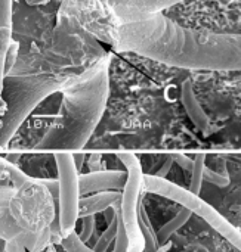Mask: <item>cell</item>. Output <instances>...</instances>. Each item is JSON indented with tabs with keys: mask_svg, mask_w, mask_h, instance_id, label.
I'll list each match as a JSON object with an SVG mask.
<instances>
[{
	"mask_svg": "<svg viewBox=\"0 0 241 252\" xmlns=\"http://www.w3.org/2000/svg\"><path fill=\"white\" fill-rule=\"evenodd\" d=\"M113 47L185 69L240 71L241 66L240 35L188 28L161 12L121 22Z\"/></svg>",
	"mask_w": 241,
	"mask_h": 252,
	"instance_id": "6da1fadb",
	"label": "cell"
},
{
	"mask_svg": "<svg viewBox=\"0 0 241 252\" xmlns=\"http://www.w3.org/2000/svg\"><path fill=\"white\" fill-rule=\"evenodd\" d=\"M110 62L105 53L61 92L59 115L36 145V151L80 152L96 130L110 96Z\"/></svg>",
	"mask_w": 241,
	"mask_h": 252,
	"instance_id": "7a4b0ae2",
	"label": "cell"
},
{
	"mask_svg": "<svg viewBox=\"0 0 241 252\" xmlns=\"http://www.w3.org/2000/svg\"><path fill=\"white\" fill-rule=\"evenodd\" d=\"M105 53L101 43L73 16L56 10V21L50 35L43 40V44L19 53L7 74L83 71Z\"/></svg>",
	"mask_w": 241,
	"mask_h": 252,
	"instance_id": "3957f363",
	"label": "cell"
},
{
	"mask_svg": "<svg viewBox=\"0 0 241 252\" xmlns=\"http://www.w3.org/2000/svg\"><path fill=\"white\" fill-rule=\"evenodd\" d=\"M81 71L4 75L0 106V149L6 148L34 109L50 94L61 93Z\"/></svg>",
	"mask_w": 241,
	"mask_h": 252,
	"instance_id": "277c9868",
	"label": "cell"
},
{
	"mask_svg": "<svg viewBox=\"0 0 241 252\" xmlns=\"http://www.w3.org/2000/svg\"><path fill=\"white\" fill-rule=\"evenodd\" d=\"M142 186L147 192L167 198L193 214H197L200 219H203L209 226L216 230L222 238H225L231 245H234L237 250L241 248V233L240 230L233 226L218 210H215L210 204L203 201L200 195L191 193L188 189H184L178 186L173 182H169L167 179H160L154 174H144L142 177Z\"/></svg>",
	"mask_w": 241,
	"mask_h": 252,
	"instance_id": "5b68a950",
	"label": "cell"
},
{
	"mask_svg": "<svg viewBox=\"0 0 241 252\" xmlns=\"http://www.w3.org/2000/svg\"><path fill=\"white\" fill-rule=\"evenodd\" d=\"M53 159L58 173V229L61 238H64L71 232H76L79 221V171L73 161V152H55Z\"/></svg>",
	"mask_w": 241,
	"mask_h": 252,
	"instance_id": "8992f818",
	"label": "cell"
},
{
	"mask_svg": "<svg viewBox=\"0 0 241 252\" xmlns=\"http://www.w3.org/2000/svg\"><path fill=\"white\" fill-rule=\"evenodd\" d=\"M58 10L73 16L98 41L114 46L120 21L104 0H61Z\"/></svg>",
	"mask_w": 241,
	"mask_h": 252,
	"instance_id": "52a82bcc",
	"label": "cell"
},
{
	"mask_svg": "<svg viewBox=\"0 0 241 252\" xmlns=\"http://www.w3.org/2000/svg\"><path fill=\"white\" fill-rule=\"evenodd\" d=\"M117 158L126 167V174H127L126 183L121 189L120 207H119L120 217L127 236V244L144 242V236L138 221V205L141 202V190L144 189L142 186L144 170L138 157L130 152L117 154Z\"/></svg>",
	"mask_w": 241,
	"mask_h": 252,
	"instance_id": "ba28073f",
	"label": "cell"
},
{
	"mask_svg": "<svg viewBox=\"0 0 241 252\" xmlns=\"http://www.w3.org/2000/svg\"><path fill=\"white\" fill-rule=\"evenodd\" d=\"M114 16L121 22L136 21L178 4L184 0H104Z\"/></svg>",
	"mask_w": 241,
	"mask_h": 252,
	"instance_id": "9c48e42d",
	"label": "cell"
},
{
	"mask_svg": "<svg viewBox=\"0 0 241 252\" xmlns=\"http://www.w3.org/2000/svg\"><path fill=\"white\" fill-rule=\"evenodd\" d=\"M126 171L121 170H101L90 171L86 174H79V189L80 196L105 192V190H119L121 192L126 183Z\"/></svg>",
	"mask_w": 241,
	"mask_h": 252,
	"instance_id": "30bf717a",
	"label": "cell"
},
{
	"mask_svg": "<svg viewBox=\"0 0 241 252\" xmlns=\"http://www.w3.org/2000/svg\"><path fill=\"white\" fill-rule=\"evenodd\" d=\"M181 100L182 105L188 114V118L193 121V124L203 133V134H209L212 131V124H210V118L206 114V111L203 109L201 103L199 102L196 92H194V86H193V80L187 78L184 80L182 86H181Z\"/></svg>",
	"mask_w": 241,
	"mask_h": 252,
	"instance_id": "8fae6325",
	"label": "cell"
},
{
	"mask_svg": "<svg viewBox=\"0 0 241 252\" xmlns=\"http://www.w3.org/2000/svg\"><path fill=\"white\" fill-rule=\"evenodd\" d=\"M121 192L119 190H105V192H96L92 195L80 196L79 201V219L86 216H96L102 211H105L108 207L120 201Z\"/></svg>",
	"mask_w": 241,
	"mask_h": 252,
	"instance_id": "7c38bea8",
	"label": "cell"
},
{
	"mask_svg": "<svg viewBox=\"0 0 241 252\" xmlns=\"http://www.w3.org/2000/svg\"><path fill=\"white\" fill-rule=\"evenodd\" d=\"M0 174H6L12 180V183H13L16 190L30 188L33 185H41V180L31 179L22 170H19L13 162L7 161L6 158H1V157H0Z\"/></svg>",
	"mask_w": 241,
	"mask_h": 252,
	"instance_id": "4fadbf2b",
	"label": "cell"
},
{
	"mask_svg": "<svg viewBox=\"0 0 241 252\" xmlns=\"http://www.w3.org/2000/svg\"><path fill=\"white\" fill-rule=\"evenodd\" d=\"M203 180H207L216 188H227L231 183L230 173L227 168V161L224 158L216 159V167L204 164L203 168Z\"/></svg>",
	"mask_w": 241,
	"mask_h": 252,
	"instance_id": "5bb4252c",
	"label": "cell"
},
{
	"mask_svg": "<svg viewBox=\"0 0 241 252\" xmlns=\"http://www.w3.org/2000/svg\"><path fill=\"white\" fill-rule=\"evenodd\" d=\"M191 216H193V213L191 211H188L187 208H181L179 211H178V214L172 219V220H169L166 224H163L161 227H160V230L157 232V235H156V238H157V242L159 244H166V242H169V239L191 219Z\"/></svg>",
	"mask_w": 241,
	"mask_h": 252,
	"instance_id": "9a60e30c",
	"label": "cell"
},
{
	"mask_svg": "<svg viewBox=\"0 0 241 252\" xmlns=\"http://www.w3.org/2000/svg\"><path fill=\"white\" fill-rule=\"evenodd\" d=\"M138 221H139V227L144 236V251L142 252H156V250L159 248V242L157 238L151 229V224L148 223V217L139 202L138 205Z\"/></svg>",
	"mask_w": 241,
	"mask_h": 252,
	"instance_id": "2e32d148",
	"label": "cell"
},
{
	"mask_svg": "<svg viewBox=\"0 0 241 252\" xmlns=\"http://www.w3.org/2000/svg\"><path fill=\"white\" fill-rule=\"evenodd\" d=\"M117 219H119V211L107 221V229L102 232V235L98 238V241L93 245L95 252H107L110 250L111 244L116 239V232H117Z\"/></svg>",
	"mask_w": 241,
	"mask_h": 252,
	"instance_id": "e0dca14e",
	"label": "cell"
},
{
	"mask_svg": "<svg viewBox=\"0 0 241 252\" xmlns=\"http://www.w3.org/2000/svg\"><path fill=\"white\" fill-rule=\"evenodd\" d=\"M206 154H197L193 159V168H191V180L188 190L194 195H200L201 186H203V168H204Z\"/></svg>",
	"mask_w": 241,
	"mask_h": 252,
	"instance_id": "ac0fdd59",
	"label": "cell"
},
{
	"mask_svg": "<svg viewBox=\"0 0 241 252\" xmlns=\"http://www.w3.org/2000/svg\"><path fill=\"white\" fill-rule=\"evenodd\" d=\"M12 38V28L10 27H0V106H1V90H3V80L6 75L4 71V55L7 44Z\"/></svg>",
	"mask_w": 241,
	"mask_h": 252,
	"instance_id": "d6986e66",
	"label": "cell"
},
{
	"mask_svg": "<svg viewBox=\"0 0 241 252\" xmlns=\"http://www.w3.org/2000/svg\"><path fill=\"white\" fill-rule=\"evenodd\" d=\"M61 247L65 252H95L92 248L87 247V244L81 242L76 232H71L70 235L61 238Z\"/></svg>",
	"mask_w": 241,
	"mask_h": 252,
	"instance_id": "ffe728a7",
	"label": "cell"
},
{
	"mask_svg": "<svg viewBox=\"0 0 241 252\" xmlns=\"http://www.w3.org/2000/svg\"><path fill=\"white\" fill-rule=\"evenodd\" d=\"M81 230L80 233L77 235L80 238L81 242L87 244L90 241V238L93 236L95 233V229H96V219L95 216H86V217H81Z\"/></svg>",
	"mask_w": 241,
	"mask_h": 252,
	"instance_id": "44dd1931",
	"label": "cell"
},
{
	"mask_svg": "<svg viewBox=\"0 0 241 252\" xmlns=\"http://www.w3.org/2000/svg\"><path fill=\"white\" fill-rule=\"evenodd\" d=\"M15 0H0V27H10L13 24Z\"/></svg>",
	"mask_w": 241,
	"mask_h": 252,
	"instance_id": "7402d4cb",
	"label": "cell"
},
{
	"mask_svg": "<svg viewBox=\"0 0 241 252\" xmlns=\"http://www.w3.org/2000/svg\"><path fill=\"white\" fill-rule=\"evenodd\" d=\"M19 47H21L19 46V41L12 37L10 41H9V44H7L6 55H4V71H6V74L12 69V66L16 62V58L19 55Z\"/></svg>",
	"mask_w": 241,
	"mask_h": 252,
	"instance_id": "603a6c76",
	"label": "cell"
},
{
	"mask_svg": "<svg viewBox=\"0 0 241 252\" xmlns=\"http://www.w3.org/2000/svg\"><path fill=\"white\" fill-rule=\"evenodd\" d=\"M114 251L113 252H126L127 250V236H126V230L120 217V211H119V219H117V232H116V239H114Z\"/></svg>",
	"mask_w": 241,
	"mask_h": 252,
	"instance_id": "cb8c5ba5",
	"label": "cell"
},
{
	"mask_svg": "<svg viewBox=\"0 0 241 252\" xmlns=\"http://www.w3.org/2000/svg\"><path fill=\"white\" fill-rule=\"evenodd\" d=\"M16 190L7 186H1L0 185V211H6L12 198L15 196Z\"/></svg>",
	"mask_w": 241,
	"mask_h": 252,
	"instance_id": "d4e9b609",
	"label": "cell"
},
{
	"mask_svg": "<svg viewBox=\"0 0 241 252\" xmlns=\"http://www.w3.org/2000/svg\"><path fill=\"white\" fill-rule=\"evenodd\" d=\"M4 252H25V245H24L22 238H19V235H16V236L7 239Z\"/></svg>",
	"mask_w": 241,
	"mask_h": 252,
	"instance_id": "484cf974",
	"label": "cell"
},
{
	"mask_svg": "<svg viewBox=\"0 0 241 252\" xmlns=\"http://www.w3.org/2000/svg\"><path fill=\"white\" fill-rule=\"evenodd\" d=\"M173 162L178 164L182 170L185 171H191L193 168V159H190V157L184 155V154H172Z\"/></svg>",
	"mask_w": 241,
	"mask_h": 252,
	"instance_id": "4316f807",
	"label": "cell"
},
{
	"mask_svg": "<svg viewBox=\"0 0 241 252\" xmlns=\"http://www.w3.org/2000/svg\"><path fill=\"white\" fill-rule=\"evenodd\" d=\"M172 165H173V158H172V155H169V157H166V161L161 164V167L154 173V176H157L160 179H166L169 171L172 170Z\"/></svg>",
	"mask_w": 241,
	"mask_h": 252,
	"instance_id": "83f0119b",
	"label": "cell"
},
{
	"mask_svg": "<svg viewBox=\"0 0 241 252\" xmlns=\"http://www.w3.org/2000/svg\"><path fill=\"white\" fill-rule=\"evenodd\" d=\"M18 1H24L25 4H28L31 7H34V6H47V4H53V3H56L59 6V3H61V0H18Z\"/></svg>",
	"mask_w": 241,
	"mask_h": 252,
	"instance_id": "f1b7e54d",
	"label": "cell"
},
{
	"mask_svg": "<svg viewBox=\"0 0 241 252\" xmlns=\"http://www.w3.org/2000/svg\"><path fill=\"white\" fill-rule=\"evenodd\" d=\"M84 158H86L84 154H81V152H73V161H74V165H76V170L79 171V174H81L83 164H84Z\"/></svg>",
	"mask_w": 241,
	"mask_h": 252,
	"instance_id": "f546056e",
	"label": "cell"
},
{
	"mask_svg": "<svg viewBox=\"0 0 241 252\" xmlns=\"http://www.w3.org/2000/svg\"><path fill=\"white\" fill-rule=\"evenodd\" d=\"M144 251V242H138V244H127V250L126 252H142Z\"/></svg>",
	"mask_w": 241,
	"mask_h": 252,
	"instance_id": "4dcf8cb0",
	"label": "cell"
},
{
	"mask_svg": "<svg viewBox=\"0 0 241 252\" xmlns=\"http://www.w3.org/2000/svg\"><path fill=\"white\" fill-rule=\"evenodd\" d=\"M172 245H173V242H166V244H163L161 247H159L156 252H169L170 251V248H172Z\"/></svg>",
	"mask_w": 241,
	"mask_h": 252,
	"instance_id": "1f68e13d",
	"label": "cell"
},
{
	"mask_svg": "<svg viewBox=\"0 0 241 252\" xmlns=\"http://www.w3.org/2000/svg\"><path fill=\"white\" fill-rule=\"evenodd\" d=\"M6 242H7L6 239H1L0 238V252L6 251Z\"/></svg>",
	"mask_w": 241,
	"mask_h": 252,
	"instance_id": "d6a6232c",
	"label": "cell"
}]
</instances>
